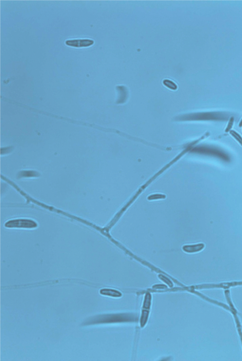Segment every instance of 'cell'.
<instances>
[{"mask_svg": "<svg viewBox=\"0 0 242 361\" xmlns=\"http://www.w3.org/2000/svg\"><path fill=\"white\" fill-rule=\"evenodd\" d=\"M149 314V312L148 311H143L141 319H140V324H141V327H143L146 324Z\"/></svg>", "mask_w": 242, "mask_h": 361, "instance_id": "cell-4", "label": "cell"}, {"mask_svg": "<svg viewBox=\"0 0 242 361\" xmlns=\"http://www.w3.org/2000/svg\"><path fill=\"white\" fill-rule=\"evenodd\" d=\"M204 247V245L203 243H199L197 245L186 246L183 247V250L188 252H195L201 251Z\"/></svg>", "mask_w": 242, "mask_h": 361, "instance_id": "cell-2", "label": "cell"}, {"mask_svg": "<svg viewBox=\"0 0 242 361\" xmlns=\"http://www.w3.org/2000/svg\"><path fill=\"white\" fill-rule=\"evenodd\" d=\"M163 83L167 87H169V88H170V89L175 90L177 88L176 85L173 82H172L170 80H165L163 81Z\"/></svg>", "mask_w": 242, "mask_h": 361, "instance_id": "cell-7", "label": "cell"}, {"mask_svg": "<svg viewBox=\"0 0 242 361\" xmlns=\"http://www.w3.org/2000/svg\"><path fill=\"white\" fill-rule=\"evenodd\" d=\"M239 126L240 127H242V120L241 121L240 123L239 124Z\"/></svg>", "mask_w": 242, "mask_h": 361, "instance_id": "cell-9", "label": "cell"}, {"mask_svg": "<svg viewBox=\"0 0 242 361\" xmlns=\"http://www.w3.org/2000/svg\"><path fill=\"white\" fill-rule=\"evenodd\" d=\"M94 41L90 39H77L68 40L66 41V45L75 47H90L93 44Z\"/></svg>", "mask_w": 242, "mask_h": 361, "instance_id": "cell-1", "label": "cell"}, {"mask_svg": "<svg viewBox=\"0 0 242 361\" xmlns=\"http://www.w3.org/2000/svg\"><path fill=\"white\" fill-rule=\"evenodd\" d=\"M100 293L102 295L113 296V297H120L122 295L121 293L119 292L116 290L109 289H103L100 290Z\"/></svg>", "mask_w": 242, "mask_h": 361, "instance_id": "cell-3", "label": "cell"}, {"mask_svg": "<svg viewBox=\"0 0 242 361\" xmlns=\"http://www.w3.org/2000/svg\"><path fill=\"white\" fill-rule=\"evenodd\" d=\"M234 121V119L233 117H231L230 118V120H229V122L228 126H227V127H226V129L225 130V132H226V133L230 132V129L232 128L233 125Z\"/></svg>", "mask_w": 242, "mask_h": 361, "instance_id": "cell-8", "label": "cell"}, {"mask_svg": "<svg viewBox=\"0 0 242 361\" xmlns=\"http://www.w3.org/2000/svg\"><path fill=\"white\" fill-rule=\"evenodd\" d=\"M230 134L242 146V138L238 133L234 130H230Z\"/></svg>", "mask_w": 242, "mask_h": 361, "instance_id": "cell-5", "label": "cell"}, {"mask_svg": "<svg viewBox=\"0 0 242 361\" xmlns=\"http://www.w3.org/2000/svg\"><path fill=\"white\" fill-rule=\"evenodd\" d=\"M150 301H151V295L150 294L147 293L145 296V301L144 302V307L145 308L149 309L150 307Z\"/></svg>", "mask_w": 242, "mask_h": 361, "instance_id": "cell-6", "label": "cell"}]
</instances>
